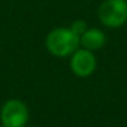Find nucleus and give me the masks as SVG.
I'll use <instances>...</instances> for the list:
<instances>
[{"instance_id": "20e7f679", "label": "nucleus", "mask_w": 127, "mask_h": 127, "mask_svg": "<svg viewBox=\"0 0 127 127\" xmlns=\"http://www.w3.org/2000/svg\"><path fill=\"white\" fill-rule=\"evenodd\" d=\"M70 66L72 72L79 77L90 76L97 66V61L92 51L86 49H77L71 57Z\"/></svg>"}, {"instance_id": "423d86ee", "label": "nucleus", "mask_w": 127, "mask_h": 127, "mask_svg": "<svg viewBox=\"0 0 127 127\" xmlns=\"http://www.w3.org/2000/svg\"><path fill=\"white\" fill-rule=\"evenodd\" d=\"M70 30H71L75 35H77L79 37H81V35H82L84 32H86V30H87V24H86L84 20L77 19V20H75V21L71 24Z\"/></svg>"}, {"instance_id": "39448f33", "label": "nucleus", "mask_w": 127, "mask_h": 127, "mask_svg": "<svg viewBox=\"0 0 127 127\" xmlns=\"http://www.w3.org/2000/svg\"><path fill=\"white\" fill-rule=\"evenodd\" d=\"M80 42L84 46V49L95 51V50H100L101 47H103V45L106 42V36L98 29H95V28L87 29L86 32H84L81 35Z\"/></svg>"}, {"instance_id": "0eeeda50", "label": "nucleus", "mask_w": 127, "mask_h": 127, "mask_svg": "<svg viewBox=\"0 0 127 127\" xmlns=\"http://www.w3.org/2000/svg\"><path fill=\"white\" fill-rule=\"evenodd\" d=\"M29 127H36V126H29Z\"/></svg>"}, {"instance_id": "f257e3e1", "label": "nucleus", "mask_w": 127, "mask_h": 127, "mask_svg": "<svg viewBox=\"0 0 127 127\" xmlns=\"http://www.w3.org/2000/svg\"><path fill=\"white\" fill-rule=\"evenodd\" d=\"M80 44V37L67 28H56L46 37L47 50L57 57H65L74 54Z\"/></svg>"}, {"instance_id": "7ed1b4c3", "label": "nucleus", "mask_w": 127, "mask_h": 127, "mask_svg": "<svg viewBox=\"0 0 127 127\" xmlns=\"http://www.w3.org/2000/svg\"><path fill=\"white\" fill-rule=\"evenodd\" d=\"M0 118L4 127H25L29 120V110L23 101L13 98L1 107Z\"/></svg>"}, {"instance_id": "f03ea898", "label": "nucleus", "mask_w": 127, "mask_h": 127, "mask_svg": "<svg viewBox=\"0 0 127 127\" xmlns=\"http://www.w3.org/2000/svg\"><path fill=\"white\" fill-rule=\"evenodd\" d=\"M98 19L107 28H120L127 21L126 0H105L98 8Z\"/></svg>"}, {"instance_id": "6e6552de", "label": "nucleus", "mask_w": 127, "mask_h": 127, "mask_svg": "<svg viewBox=\"0 0 127 127\" xmlns=\"http://www.w3.org/2000/svg\"><path fill=\"white\" fill-rule=\"evenodd\" d=\"M1 127H4V126H1Z\"/></svg>"}]
</instances>
